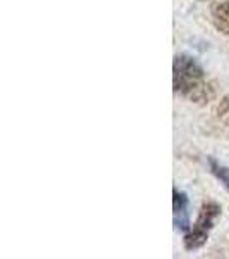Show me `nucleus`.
Returning <instances> with one entry per match:
<instances>
[{
	"instance_id": "nucleus-1",
	"label": "nucleus",
	"mask_w": 229,
	"mask_h": 259,
	"mask_svg": "<svg viewBox=\"0 0 229 259\" xmlns=\"http://www.w3.org/2000/svg\"><path fill=\"white\" fill-rule=\"evenodd\" d=\"M174 92L197 104H209L215 97V87L207 80L205 71L191 56L180 54L173 66Z\"/></svg>"
},
{
	"instance_id": "nucleus-2",
	"label": "nucleus",
	"mask_w": 229,
	"mask_h": 259,
	"mask_svg": "<svg viewBox=\"0 0 229 259\" xmlns=\"http://www.w3.org/2000/svg\"><path fill=\"white\" fill-rule=\"evenodd\" d=\"M222 212L220 206L214 200H205L200 207L198 218L195 221V227L188 230L185 235V249L186 250H195L200 249L209 239V232L214 227L215 218Z\"/></svg>"
},
{
	"instance_id": "nucleus-3",
	"label": "nucleus",
	"mask_w": 229,
	"mask_h": 259,
	"mask_svg": "<svg viewBox=\"0 0 229 259\" xmlns=\"http://www.w3.org/2000/svg\"><path fill=\"white\" fill-rule=\"evenodd\" d=\"M173 209H174V227L181 232L190 230V212H188V197L183 192L173 190Z\"/></svg>"
},
{
	"instance_id": "nucleus-4",
	"label": "nucleus",
	"mask_w": 229,
	"mask_h": 259,
	"mask_svg": "<svg viewBox=\"0 0 229 259\" xmlns=\"http://www.w3.org/2000/svg\"><path fill=\"white\" fill-rule=\"evenodd\" d=\"M210 14L215 30L229 35V0H212Z\"/></svg>"
},
{
	"instance_id": "nucleus-5",
	"label": "nucleus",
	"mask_w": 229,
	"mask_h": 259,
	"mask_svg": "<svg viewBox=\"0 0 229 259\" xmlns=\"http://www.w3.org/2000/svg\"><path fill=\"white\" fill-rule=\"evenodd\" d=\"M209 164H210L212 175H214V177L217 178L219 182L226 187V190L229 192V169L224 168V166H220L219 162H215L214 159H209Z\"/></svg>"
}]
</instances>
